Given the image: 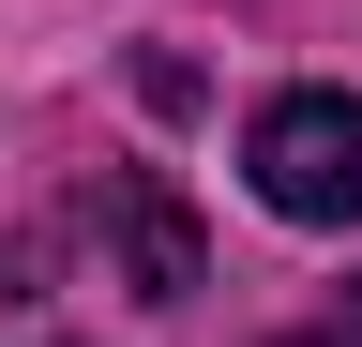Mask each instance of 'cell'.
Wrapping results in <instances>:
<instances>
[{"label":"cell","instance_id":"obj_2","mask_svg":"<svg viewBox=\"0 0 362 347\" xmlns=\"http://www.w3.org/2000/svg\"><path fill=\"white\" fill-rule=\"evenodd\" d=\"M106 242H121V287L136 302H197L211 287V227L181 211V182H151V166L106 182Z\"/></svg>","mask_w":362,"mask_h":347},{"label":"cell","instance_id":"obj_1","mask_svg":"<svg viewBox=\"0 0 362 347\" xmlns=\"http://www.w3.org/2000/svg\"><path fill=\"white\" fill-rule=\"evenodd\" d=\"M242 166L287 227H362V91H272L242 121Z\"/></svg>","mask_w":362,"mask_h":347},{"label":"cell","instance_id":"obj_3","mask_svg":"<svg viewBox=\"0 0 362 347\" xmlns=\"http://www.w3.org/2000/svg\"><path fill=\"white\" fill-rule=\"evenodd\" d=\"M272 347H362V332H347V317H317V332H272Z\"/></svg>","mask_w":362,"mask_h":347}]
</instances>
